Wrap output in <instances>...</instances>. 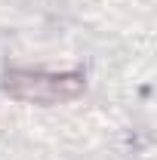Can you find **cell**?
<instances>
[{
    "instance_id": "cell-1",
    "label": "cell",
    "mask_w": 157,
    "mask_h": 160,
    "mask_svg": "<svg viewBox=\"0 0 157 160\" xmlns=\"http://www.w3.org/2000/svg\"><path fill=\"white\" fill-rule=\"evenodd\" d=\"M22 83H31V89H22L19 96L25 99H65V96H74L80 89V77H40V74H13Z\"/></svg>"
}]
</instances>
